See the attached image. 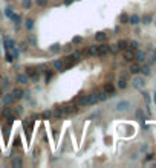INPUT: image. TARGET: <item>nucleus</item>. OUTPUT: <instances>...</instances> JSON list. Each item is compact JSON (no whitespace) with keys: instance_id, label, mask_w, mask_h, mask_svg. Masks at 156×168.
<instances>
[{"instance_id":"nucleus-9","label":"nucleus","mask_w":156,"mask_h":168,"mask_svg":"<svg viewBox=\"0 0 156 168\" xmlns=\"http://www.w3.org/2000/svg\"><path fill=\"white\" fill-rule=\"evenodd\" d=\"M123 52H124L123 57H124L126 61H133V60H135V52H136V51H133V49H130V47H127V49L123 51Z\"/></svg>"},{"instance_id":"nucleus-11","label":"nucleus","mask_w":156,"mask_h":168,"mask_svg":"<svg viewBox=\"0 0 156 168\" xmlns=\"http://www.w3.org/2000/svg\"><path fill=\"white\" fill-rule=\"evenodd\" d=\"M52 116H54L55 119H61V118L64 116V110H63V107H61V106H57L55 110L52 112Z\"/></svg>"},{"instance_id":"nucleus-19","label":"nucleus","mask_w":156,"mask_h":168,"mask_svg":"<svg viewBox=\"0 0 156 168\" xmlns=\"http://www.w3.org/2000/svg\"><path fill=\"white\" fill-rule=\"evenodd\" d=\"M86 55H91V57H97V46L95 44H91L86 49V52H84Z\"/></svg>"},{"instance_id":"nucleus-35","label":"nucleus","mask_w":156,"mask_h":168,"mask_svg":"<svg viewBox=\"0 0 156 168\" xmlns=\"http://www.w3.org/2000/svg\"><path fill=\"white\" fill-rule=\"evenodd\" d=\"M151 20H153V17H151V14H145L142 18H141V21L144 23V25H148V23H151Z\"/></svg>"},{"instance_id":"nucleus-12","label":"nucleus","mask_w":156,"mask_h":168,"mask_svg":"<svg viewBox=\"0 0 156 168\" xmlns=\"http://www.w3.org/2000/svg\"><path fill=\"white\" fill-rule=\"evenodd\" d=\"M89 97V106H95L98 103V93L97 92H92V93H87Z\"/></svg>"},{"instance_id":"nucleus-20","label":"nucleus","mask_w":156,"mask_h":168,"mask_svg":"<svg viewBox=\"0 0 156 168\" xmlns=\"http://www.w3.org/2000/svg\"><path fill=\"white\" fill-rule=\"evenodd\" d=\"M5 47L9 51V49H12V47H15V41L12 40V38H9L8 35L5 37Z\"/></svg>"},{"instance_id":"nucleus-45","label":"nucleus","mask_w":156,"mask_h":168,"mask_svg":"<svg viewBox=\"0 0 156 168\" xmlns=\"http://www.w3.org/2000/svg\"><path fill=\"white\" fill-rule=\"evenodd\" d=\"M156 63V49L153 51V55H151V58H150V64H154Z\"/></svg>"},{"instance_id":"nucleus-48","label":"nucleus","mask_w":156,"mask_h":168,"mask_svg":"<svg viewBox=\"0 0 156 168\" xmlns=\"http://www.w3.org/2000/svg\"><path fill=\"white\" fill-rule=\"evenodd\" d=\"M23 98L25 100H31V93L29 92H23Z\"/></svg>"},{"instance_id":"nucleus-10","label":"nucleus","mask_w":156,"mask_h":168,"mask_svg":"<svg viewBox=\"0 0 156 168\" xmlns=\"http://www.w3.org/2000/svg\"><path fill=\"white\" fill-rule=\"evenodd\" d=\"M15 80H17V83H18L20 86H26V84L29 83V77H28L26 74H18Z\"/></svg>"},{"instance_id":"nucleus-2","label":"nucleus","mask_w":156,"mask_h":168,"mask_svg":"<svg viewBox=\"0 0 156 168\" xmlns=\"http://www.w3.org/2000/svg\"><path fill=\"white\" fill-rule=\"evenodd\" d=\"M23 128H25V132H26V142L29 144L31 142V132H32V128H34V121L29 118V119H23Z\"/></svg>"},{"instance_id":"nucleus-40","label":"nucleus","mask_w":156,"mask_h":168,"mask_svg":"<svg viewBox=\"0 0 156 168\" xmlns=\"http://www.w3.org/2000/svg\"><path fill=\"white\" fill-rule=\"evenodd\" d=\"M11 165H14V166H21V165H23V160H21V159H12V160H11Z\"/></svg>"},{"instance_id":"nucleus-52","label":"nucleus","mask_w":156,"mask_h":168,"mask_svg":"<svg viewBox=\"0 0 156 168\" xmlns=\"http://www.w3.org/2000/svg\"><path fill=\"white\" fill-rule=\"evenodd\" d=\"M2 97H3V89L0 87V98H2Z\"/></svg>"},{"instance_id":"nucleus-41","label":"nucleus","mask_w":156,"mask_h":168,"mask_svg":"<svg viewBox=\"0 0 156 168\" xmlns=\"http://www.w3.org/2000/svg\"><path fill=\"white\" fill-rule=\"evenodd\" d=\"M119 49H118V46L116 44H109V52H112V54H116Z\"/></svg>"},{"instance_id":"nucleus-46","label":"nucleus","mask_w":156,"mask_h":168,"mask_svg":"<svg viewBox=\"0 0 156 168\" xmlns=\"http://www.w3.org/2000/svg\"><path fill=\"white\" fill-rule=\"evenodd\" d=\"M142 97H144V100H145L147 104H148V103H150V95H148L147 92H142Z\"/></svg>"},{"instance_id":"nucleus-51","label":"nucleus","mask_w":156,"mask_h":168,"mask_svg":"<svg viewBox=\"0 0 156 168\" xmlns=\"http://www.w3.org/2000/svg\"><path fill=\"white\" fill-rule=\"evenodd\" d=\"M3 106H5V104H3V101H0V112H2V109H3Z\"/></svg>"},{"instance_id":"nucleus-21","label":"nucleus","mask_w":156,"mask_h":168,"mask_svg":"<svg viewBox=\"0 0 156 168\" xmlns=\"http://www.w3.org/2000/svg\"><path fill=\"white\" fill-rule=\"evenodd\" d=\"M34 26H35V21H34V18H26L25 20V28L28 29V31H32L34 29Z\"/></svg>"},{"instance_id":"nucleus-31","label":"nucleus","mask_w":156,"mask_h":168,"mask_svg":"<svg viewBox=\"0 0 156 168\" xmlns=\"http://www.w3.org/2000/svg\"><path fill=\"white\" fill-rule=\"evenodd\" d=\"M14 101H15V100H14V97H12L11 93L5 95V98H3V104H6V106H8V104H12Z\"/></svg>"},{"instance_id":"nucleus-3","label":"nucleus","mask_w":156,"mask_h":168,"mask_svg":"<svg viewBox=\"0 0 156 168\" xmlns=\"http://www.w3.org/2000/svg\"><path fill=\"white\" fill-rule=\"evenodd\" d=\"M74 103H75L78 107H86V106H89V97H87V93H80L78 97H75Z\"/></svg>"},{"instance_id":"nucleus-44","label":"nucleus","mask_w":156,"mask_h":168,"mask_svg":"<svg viewBox=\"0 0 156 168\" xmlns=\"http://www.w3.org/2000/svg\"><path fill=\"white\" fill-rule=\"evenodd\" d=\"M72 46H74L72 43H71V44H66V46L63 47V49H64L66 52H71V51H74V47H72Z\"/></svg>"},{"instance_id":"nucleus-55","label":"nucleus","mask_w":156,"mask_h":168,"mask_svg":"<svg viewBox=\"0 0 156 168\" xmlns=\"http://www.w3.org/2000/svg\"><path fill=\"white\" fill-rule=\"evenodd\" d=\"M154 25H156V21H154Z\"/></svg>"},{"instance_id":"nucleus-17","label":"nucleus","mask_w":156,"mask_h":168,"mask_svg":"<svg viewBox=\"0 0 156 168\" xmlns=\"http://www.w3.org/2000/svg\"><path fill=\"white\" fill-rule=\"evenodd\" d=\"M106 40H107V34H106V32H101V31H100V32L95 34V41H97V43H104Z\"/></svg>"},{"instance_id":"nucleus-8","label":"nucleus","mask_w":156,"mask_h":168,"mask_svg":"<svg viewBox=\"0 0 156 168\" xmlns=\"http://www.w3.org/2000/svg\"><path fill=\"white\" fill-rule=\"evenodd\" d=\"M106 54H109V44H106L104 41L100 46H97V57H104Z\"/></svg>"},{"instance_id":"nucleus-27","label":"nucleus","mask_w":156,"mask_h":168,"mask_svg":"<svg viewBox=\"0 0 156 168\" xmlns=\"http://www.w3.org/2000/svg\"><path fill=\"white\" fill-rule=\"evenodd\" d=\"M54 74H55V70H46V72H44V81H46V83H49L52 78H54Z\"/></svg>"},{"instance_id":"nucleus-6","label":"nucleus","mask_w":156,"mask_h":168,"mask_svg":"<svg viewBox=\"0 0 156 168\" xmlns=\"http://www.w3.org/2000/svg\"><path fill=\"white\" fill-rule=\"evenodd\" d=\"M61 107H63V110H64V115L75 113V112H77V109H78V106H77L74 101H72V103H68V104H63Z\"/></svg>"},{"instance_id":"nucleus-28","label":"nucleus","mask_w":156,"mask_h":168,"mask_svg":"<svg viewBox=\"0 0 156 168\" xmlns=\"http://www.w3.org/2000/svg\"><path fill=\"white\" fill-rule=\"evenodd\" d=\"M116 46H118V49H119V51H126L127 47H129V41H126V40H119V41L116 43Z\"/></svg>"},{"instance_id":"nucleus-26","label":"nucleus","mask_w":156,"mask_h":168,"mask_svg":"<svg viewBox=\"0 0 156 168\" xmlns=\"http://www.w3.org/2000/svg\"><path fill=\"white\" fill-rule=\"evenodd\" d=\"M127 87V78L123 75V77H119V80H118V89H126Z\"/></svg>"},{"instance_id":"nucleus-34","label":"nucleus","mask_w":156,"mask_h":168,"mask_svg":"<svg viewBox=\"0 0 156 168\" xmlns=\"http://www.w3.org/2000/svg\"><path fill=\"white\" fill-rule=\"evenodd\" d=\"M97 93H98V101H106L107 100V93L104 92V89L103 90H98Z\"/></svg>"},{"instance_id":"nucleus-1","label":"nucleus","mask_w":156,"mask_h":168,"mask_svg":"<svg viewBox=\"0 0 156 168\" xmlns=\"http://www.w3.org/2000/svg\"><path fill=\"white\" fill-rule=\"evenodd\" d=\"M25 69H26L25 74L29 77L31 81H34V83H38V81H40V70H38L35 66H26Z\"/></svg>"},{"instance_id":"nucleus-33","label":"nucleus","mask_w":156,"mask_h":168,"mask_svg":"<svg viewBox=\"0 0 156 168\" xmlns=\"http://www.w3.org/2000/svg\"><path fill=\"white\" fill-rule=\"evenodd\" d=\"M129 14L127 12H123L121 15H119V23H121V25H126V23H129Z\"/></svg>"},{"instance_id":"nucleus-13","label":"nucleus","mask_w":156,"mask_h":168,"mask_svg":"<svg viewBox=\"0 0 156 168\" xmlns=\"http://www.w3.org/2000/svg\"><path fill=\"white\" fill-rule=\"evenodd\" d=\"M52 66H54V70H55V72H63V70H64V63H63V60H55V61L52 63Z\"/></svg>"},{"instance_id":"nucleus-36","label":"nucleus","mask_w":156,"mask_h":168,"mask_svg":"<svg viewBox=\"0 0 156 168\" xmlns=\"http://www.w3.org/2000/svg\"><path fill=\"white\" fill-rule=\"evenodd\" d=\"M129 47H130V49H133V51H138L139 43L136 40H132V41H129Z\"/></svg>"},{"instance_id":"nucleus-15","label":"nucleus","mask_w":156,"mask_h":168,"mask_svg":"<svg viewBox=\"0 0 156 168\" xmlns=\"http://www.w3.org/2000/svg\"><path fill=\"white\" fill-rule=\"evenodd\" d=\"M129 70H130V74H133V75L139 74V70H141L139 63H138V61H136V63H132V64H130V67H129Z\"/></svg>"},{"instance_id":"nucleus-53","label":"nucleus","mask_w":156,"mask_h":168,"mask_svg":"<svg viewBox=\"0 0 156 168\" xmlns=\"http://www.w3.org/2000/svg\"><path fill=\"white\" fill-rule=\"evenodd\" d=\"M153 101H154V104H156V92L153 93Z\"/></svg>"},{"instance_id":"nucleus-37","label":"nucleus","mask_w":156,"mask_h":168,"mask_svg":"<svg viewBox=\"0 0 156 168\" xmlns=\"http://www.w3.org/2000/svg\"><path fill=\"white\" fill-rule=\"evenodd\" d=\"M40 118H41V119H51V118H52V110H44V112L41 113Z\"/></svg>"},{"instance_id":"nucleus-29","label":"nucleus","mask_w":156,"mask_h":168,"mask_svg":"<svg viewBox=\"0 0 156 168\" xmlns=\"http://www.w3.org/2000/svg\"><path fill=\"white\" fill-rule=\"evenodd\" d=\"M9 20H11V21H14V23H15V25L18 26V25H20V23H21V15H20V14H12Z\"/></svg>"},{"instance_id":"nucleus-22","label":"nucleus","mask_w":156,"mask_h":168,"mask_svg":"<svg viewBox=\"0 0 156 168\" xmlns=\"http://www.w3.org/2000/svg\"><path fill=\"white\" fill-rule=\"evenodd\" d=\"M139 21H141V17L138 14H133V15L129 17V23H130V25H138Z\"/></svg>"},{"instance_id":"nucleus-43","label":"nucleus","mask_w":156,"mask_h":168,"mask_svg":"<svg viewBox=\"0 0 156 168\" xmlns=\"http://www.w3.org/2000/svg\"><path fill=\"white\" fill-rule=\"evenodd\" d=\"M29 44H31V46H35V44H37V38H35L32 34L29 35Z\"/></svg>"},{"instance_id":"nucleus-25","label":"nucleus","mask_w":156,"mask_h":168,"mask_svg":"<svg viewBox=\"0 0 156 168\" xmlns=\"http://www.w3.org/2000/svg\"><path fill=\"white\" fill-rule=\"evenodd\" d=\"M17 49L20 51V52H26L28 49H29V43L28 41H21V43H18V47Z\"/></svg>"},{"instance_id":"nucleus-7","label":"nucleus","mask_w":156,"mask_h":168,"mask_svg":"<svg viewBox=\"0 0 156 168\" xmlns=\"http://www.w3.org/2000/svg\"><path fill=\"white\" fill-rule=\"evenodd\" d=\"M132 86L135 87V89H138V90H142L144 86H145V80L142 77H135V78H133V81H132Z\"/></svg>"},{"instance_id":"nucleus-5","label":"nucleus","mask_w":156,"mask_h":168,"mask_svg":"<svg viewBox=\"0 0 156 168\" xmlns=\"http://www.w3.org/2000/svg\"><path fill=\"white\" fill-rule=\"evenodd\" d=\"M63 63H64V70H66V69H71L74 64H77V63H78V60L71 54V55H66V57L63 58Z\"/></svg>"},{"instance_id":"nucleus-4","label":"nucleus","mask_w":156,"mask_h":168,"mask_svg":"<svg viewBox=\"0 0 156 168\" xmlns=\"http://www.w3.org/2000/svg\"><path fill=\"white\" fill-rule=\"evenodd\" d=\"M130 107H132V104H130V101H127V100H123V101H118V103H116V112H119V113L129 112Z\"/></svg>"},{"instance_id":"nucleus-38","label":"nucleus","mask_w":156,"mask_h":168,"mask_svg":"<svg viewBox=\"0 0 156 168\" xmlns=\"http://www.w3.org/2000/svg\"><path fill=\"white\" fill-rule=\"evenodd\" d=\"M48 2L49 0H35V5L40 8H44V6H48Z\"/></svg>"},{"instance_id":"nucleus-18","label":"nucleus","mask_w":156,"mask_h":168,"mask_svg":"<svg viewBox=\"0 0 156 168\" xmlns=\"http://www.w3.org/2000/svg\"><path fill=\"white\" fill-rule=\"evenodd\" d=\"M104 92H106L107 95H113V93H115V86H113L112 83H106V84H104Z\"/></svg>"},{"instance_id":"nucleus-50","label":"nucleus","mask_w":156,"mask_h":168,"mask_svg":"<svg viewBox=\"0 0 156 168\" xmlns=\"http://www.w3.org/2000/svg\"><path fill=\"white\" fill-rule=\"evenodd\" d=\"M153 159V154H147V157H145V160H151Z\"/></svg>"},{"instance_id":"nucleus-30","label":"nucleus","mask_w":156,"mask_h":168,"mask_svg":"<svg viewBox=\"0 0 156 168\" xmlns=\"http://www.w3.org/2000/svg\"><path fill=\"white\" fill-rule=\"evenodd\" d=\"M34 5L32 0H21V6H23V9H31Z\"/></svg>"},{"instance_id":"nucleus-39","label":"nucleus","mask_w":156,"mask_h":168,"mask_svg":"<svg viewBox=\"0 0 156 168\" xmlns=\"http://www.w3.org/2000/svg\"><path fill=\"white\" fill-rule=\"evenodd\" d=\"M12 14H14V8H12V6H6V9H5V15H6L8 18H11Z\"/></svg>"},{"instance_id":"nucleus-16","label":"nucleus","mask_w":156,"mask_h":168,"mask_svg":"<svg viewBox=\"0 0 156 168\" xmlns=\"http://www.w3.org/2000/svg\"><path fill=\"white\" fill-rule=\"evenodd\" d=\"M11 95H12V97H14V100H21V98H23V90H21V89H12L11 90Z\"/></svg>"},{"instance_id":"nucleus-54","label":"nucleus","mask_w":156,"mask_h":168,"mask_svg":"<svg viewBox=\"0 0 156 168\" xmlns=\"http://www.w3.org/2000/svg\"><path fill=\"white\" fill-rule=\"evenodd\" d=\"M0 157H2V151H0Z\"/></svg>"},{"instance_id":"nucleus-42","label":"nucleus","mask_w":156,"mask_h":168,"mask_svg":"<svg viewBox=\"0 0 156 168\" xmlns=\"http://www.w3.org/2000/svg\"><path fill=\"white\" fill-rule=\"evenodd\" d=\"M5 60H6L8 63H12V61H14L15 58H14V55H12L11 52H8V54H6V57H5Z\"/></svg>"},{"instance_id":"nucleus-14","label":"nucleus","mask_w":156,"mask_h":168,"mask_svg":"<svg viewBox=\"0 0 156 168\" xmlns=\"http://www.w3.org/2000/svg\"><path fill=\"white\" fill-rule=\"evenodd\" d=\"M61 51H63V46L60 43H54L49 46V52H52V54H60Z\"/></svg>"},{"instance_id":"nucleus-32","label":"nucleus","mask_w":156,"mask_h":168,"mask_svg":"<svg viewBox=\"0 0 156 168\" xmlns=\"http://www.w3.org/2000/svg\"><path fill=\"white\" fill-rule=\"evenodd\" d=\"M83 43H84V38L80 37V35H77V37L72 38V44H74V46H80V44H83Z\"/></svg>"},{"instance_id":"nucleus-49","label":"nucleus","mask_w":156,"mask_h":168,"mask_svg":"<svg viewBox=\"0 0 156 168\" xmlns=\"http://www.w3.org/2000/svg\"><path fill=\"white\" fill-rule=\"evenodd\" d=\"M136 116L141 119V121H144V116H142V112H141V110H138V112H136Z\"/></svg>"},{"instance_id":"nucleus-47","label":"nucleus","mask_w":156,"mask_h":168,"mask_svg":"<svg viewBox=\"0 0 156 168\" xmlns=\"http://www.w3.org/2000/svg\"><path fill=\"white\" fill-rule=\"evenodd\" d=\"M74 2H75V0H63V5H64V6H69V5H72Z\"/></svg>"},{"instance_id":"nucleus-24","label":"nucleus","mask_w":156,"mask_h":168,"mask_svg":"<svg viewBox=\"0 0 156 168\" xmlns=\"http://www.w3.org/2000/svg\"><path fill=\"white\" fill-rule=\"evenodd\" d=\"M141 74L144 75V77H148L150 74H151V70H150V64H144V66H141Z\"/></svg>"},{"instance_id":"nucleus-23","label":"nucleus","mask_w":156,"mask_h":168,"mask_svg":"<svg viewBox=\"0 0 156 168\" xmlns=\"http://www.w3.org/2000/svg\"><path fill=\"white\" fill-rule=\"evenodd\" d=\"M135 60H136L138 63H142V61L145 60V52H144V51H138V52H135Z\"/></svg>"}]
</instances>
